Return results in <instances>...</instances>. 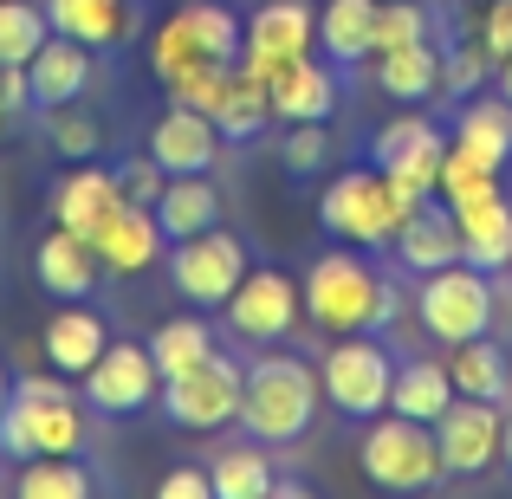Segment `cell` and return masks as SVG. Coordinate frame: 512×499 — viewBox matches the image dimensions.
I'll return each instance as SVG.
<instances>
[{
  "label": "cell",
  "instance_id": "obj_10",
  "mask_svg": "<svg viewBox=\"0 0 512 499\" xmlns=\"http://www.w3.org/2000/svg\"><path fill=\"white\" fill-rule=\"evenodd\" d=\"M227 312V331L247 337V344H286L299 331V312H305V292L292 273L279 266H247V279L234 286V299L221 305Z\"/></svg>",
  "mask_w": 512,
  "mask_h": 499
},
{
  "label": "cell",
  "instance_id": "obj_46",
  "mask_svg": "<svg viewBox=\"0 0 512 499\" xmlns=\"http://www.w3.org/2000/svg\"><path fill=\"white\" fill-rule=\"evenodd\" d=\"M156 493L163 499H214V480H208V467H169Z\"/></svg>",
  "mask_w": 512,
  "mask_h": 499
},
{
  "label": "cell",
  "instance_id": "obj_22",
  "mask_svg": "<svg viewBox=\"0 0 512 499\" xmlns=\"http://www.w3.org/2000/svg\"><path fill=\"white\" fill-rule=\"evenodd\" d=\"M266 98H273V117L279 124H325L338 111V85L331 72L305 52V59H286L273 78H266Z\"/></svg>",
  "mask_w": 512,
  "mask_h": 499
},
{
  "label": "cell",
  "instance_id": "obj_38",
  "mask_svg": "<svg viewBox=\"0 0 512 499\" xmlns=\"http://www.w3.org/2000/svg\"><path fill=\"white\" fill-rule=\"evenodd\" d=\"M46 137H52V150H59L65 163H91V156L104 150V124L85 111V98L78 104H52L46 111Z\"/></svg>",
  "mask_w": 512,
  "mask_h": 499
},
{
  "label": "cell",
  "instance_id": "obj_35",
  "mask_svg": "<svg viewBox=\"0 0 512 499\" xmlns=\"http://www.w3.org/2000/svg\"><path fill=\"white\" fill-rule=\"evenodd\" d=\"M195 65H221V59H208V46L195 39V26H188V13L175 7L163 26L150 33V72L163 78V85H175L182 72H195Z\"/></svg>",
  "mask_w": 512,
  "mask_h": 499
},
{
  "label": "cell",
  "instance_id": "obj_24",
  "mask_svg": "<svg viewBox=\"0 0 512 499\" xmlns=\"http://www.w3.org/2000/svg\"><path fill=\"white\" fill-rule=\"evenodd\" d=\"M454 221H461V260L480 266V273H506L512 266V201L487 195L474 208H454Z\"/></svg>",
  "mask_w": 512,
  "mask_h": 499
},
{
  "label": "cell",
  "instance_id": "obj_5",
  "mask_svg": "<svg viewBox=\"0 0 512 499\" xmlns=\"http://www.w3.org/2000/svg\"><path fill=\"white\" fill-rule=\"evenodd\" d=\"M357 454H363V474H370L383 493H422V487H435V480L448 474V467H441L435 422H409V415H396V409L370 415Z\"/></svg>",
  "mask_w": 512,
  "mask_h": 499
},
{
  "label": "cell",
  "instance_id": "obj_18",
  "mask_svg": "<svg viewBox=\"0 0 512 499\" xmlns=\"http://www.w3.org/2000/svg\"><path fill=\"white\" fill-rule=\"evenodd\" d=\"M104 344H111V325H104V312L85 305V299H59V312L39 331V350H46V363L59 376H85L91 363L104 357Z\"/></svg>",
  "mask_w": 512,
  "mask_h": 499
},
{
  "label": "cell",
  "instance_id": "obj_50",
  "mask_svg": "<svg viewBox=\"0 0 512 499\" xmlns=\"http://www.w3.org/2000/svg\"><path fill=\"white\" fill-rule=\"evenodd\" d=\"M13 130H20V117H7V111H0V143H7Z\"/></svg>",
  "mask_w": 512,
  "mask_h": 499
},
{
  "label": "cell",
  "instance_id": "obj_21",
  "mask_svg": "<svg viewBox=\"0 0 512 499\" xmlns=\"http://www.w3.org/2000/svg\"><path fill=\"white\" fill-rule=\"evenodd\" d=\"M124 201V188H117V169H98V156L91 163H72L52 182V195H46V214L59 227H72V234H91V227L104 221V214Z\"/></svg>",
  "mask_w": 512,
  "mask_h": 499
},
{
  "label": "cell",
  "instance_id": "obj_8",
  "mask_svg": "<svg viewBox=\"0 0 512 499\" xmlns=\"http://www.w3.org/2000/svg\"><path fill=\"white\" fill-rule=\"evenodd\" d=\"M240 389H247V370H240L227 350H214L195 370H182V376L163 383V415L175 428H188V435H214V428L240 422Z\"/></svg>",
  "mask_w": 512,
  "mask_h": 499
},
{
  "label": "cell",
  "instance_id": "obj_51",
  "mask_svg": "<svg viewBox=\"0 0 512 499\" xmlns=\"http://www.w3.org/2000/svg\"><path fill=\"white\" fill-rule=\"evenodd\" d=\"M7 396H13V376H7V370H0V409H7Z\"/></svg>",
  "mask_w": 512,
  "mask_h": 499
},
{
  "label": "cell",
  "instance_id": "obj_11",
  "mask_svg": "<svg viewBox=\"0 0 512 499\" xmlns=\"http://www.w3.org/2000/svg\"><path fill=\"white\" fill-rule=\"evenodd\" d=\"M78 396L91 402V415H143L163 402V370L150 344H104V357L78 376Z\"/></svg>",
  "mask_w": 512,
  "mask_h": 499
},
{
  "label": "cell",
  "instance_id": "obj_1",
  "mask_svg": "<svg viewBox=\"0 0 512 499\" xmlns=\"http://www.w3.org/2000/svg\"><path fill=\"white\" fill-rule=\"evenodd\" d=\"M91 441V402L72 389V376H13V396L0 409V454L33 461V454H85Z\"/></svg>",
  "mask_w": 512,
  "mask_h": 499
},
{
  "label": "cell",
  "instance_id": "obj_44",
  "mask_svg": "<svg viewBox=\"0 0 512 499\" xmlns=\"http://www.w3.org/2000/svg\"><path fill=\"white\" fill-rule=\"evenodd\" d=\"M480 46H487L493 65L512 59V0H487V13H480Z\"/></svg>",
  "mask_w": 512,
  "mask_h": 499
},
{
  "label": "cell",
  "instance_id": "obj_33",
  "mask_svg": "<svg viewBox=\"0 0 512 499\" xmlns=\"http://www.w3.org/2000/svg\"><path fill=\"white\" fill-rule=\"evenodd\" d=\"M370 26H376V0H325L318 46L338 65H357V59H370Z\"/></svg>",
  "mask_w": 512,
  "mask_h": 499
},
{
  "label": "cell",
  "instance_id": "obj_27",
  "mask_svg": "<svg viewBox=\"0 0 512 499\" xmlns=\"http://www.w3.org/2000/svg\"><path fill=\"white\" fill-rule=\"evenodd\" d=\"M376 85L389 91L396 104H422L441 91V52L428 39H409L396 52H376Z\"/></svg>",
  "mask_w": 512,
  "mask_h": 499
},
{
  "label": "cell",
  "instance_id": "obj_17",
  "mask_svg": "<svg viewBox=\"0 0 512 499\" xmlns=\"http://www.w3.org/2000/svg\"><path fill=\"white\" fill-rule=\"evenodd\" d=\"M98 247H91V234H72V227L52 221V234L33 247V279L39 292H52V299H91L98 292Z\"/></svg>",
  "mask_w": 512,
  "mask_h": 499
},
{
  "label": "cell",
  "instance_id": "obj_47",
  "mask_svg": "<svg viewBox=\"0 0 512 499\" xmlns=\"http://www.w3.org/2000/svg\"><path fill=\"white\" fill-rule=\"evenodd\" d=\"M396 312H402V299H396V279H383V292H376V331H383V325H396Z\"/></svg>",
  "mask_w": 512,
  "mask_h": 499
},
{
  "label": "cell",
  "instance_id": "obj_42",
  "mask_svg": "<svg viewBox=\"0 0 512 499\" xmlns=\"http://www.w3.org/2000/svg\"><path fill=\"white\" fill-rule=\"evenodd\" d=\"M117 188H124V201L156 208V195L169 188V169L156 163V156H130V163H117Z\"/></svg>",
  "mask_w": 512,
  "mask_h": 499
},
{
  "label": "cell",
  "instance_id": "obj_48",
  "mask_svg": "<svg viewBox=\"0 0 512 499\" xmlns=\"http://www.w3.org/2000/svg\"><path fill=\"white\" fill-rule=\"evenodd\" d=\"M500 461H506V474H512V415H506V428H500Z\"/></svg>",
  "mask_w": 512,
  "mask_h": 499
},
{
  "label": "cell",
  "instance_id": "obj_2",
  "mask_svg": "<svg viewBox=\"0 0 512 499\" xmlns=\"http://www.w3.org/2000/svg\"><path fill=\"white\" fill-rule=\"evenodd\" d=\"M318 402H325V383L305 357H286V350H266L260 363H247V389H240V428L247 441H266V448H286V441L312 435Z\"/></svg>",
  "mask_w": 512,
  "mask_h": 499
},
{
  "label": "cell",
  "instance_id": "obj_32",
  "mask_svg": "<svg viewBox=\"0 0 512 499\" xmlns=\"http://www.w3.org/2000/svg\"><path fill=\"white\" fill-rule=\"evenodd\" d=\"M150 357H156V370H163V383L182 376V370H195L201 357H214V331H208V318H201V305L182 312V318H163V325L150 331Z\"/></svg>",
  "mask_w": 512,
  "mask_h": 499
},
{
  "label": "cell",
  "instance_id": "obj_28",
  "mask_svg": "<svg viewBox=\"0 0 512 499\" xmlns=\"http://www.w3.org/2000/svg\"><path fill=\"white\" fill-rule=\"evenodd\" d=\"M454 150H467L474 163L506 169L512 163V104L506 98H474L454 124Z\"/></svg>",
  "mask_w": 512,
  "mask_h": 499
},
{
  "label": "cell",
  "instance_id": "obj_26",
  "mask_svg": "<svg viewBox=\"0 0 512 499\" xmlns=\"http://www.w3.org/2000/svg\"><path fill=\"white\" fill-rule=\"evenodd\" d=\"M454 402V376L441 357H409L396 363V383H389V409L409 415V422H441V409Z\"/></svg>",
  "mask_w": 512,
  "mask_h": 499
},
{
  "label": "cell",
  "instance_id": "obj_41",
  "mask_svg": "<svg viewBox=\"0 0 512 499\" xmlns=\"http://www.w3.org/2000/svg\"><path fill=\"white\" fill-rule=\"evenodd\" d=\"M325 150H331L325 124H286V143H279V163H286L292 175H312L318 163H325Z\"/></svg>",
  "mask_w": 512,
  "mask_h": 499
},
{
  "label": "cell",
  "instance_id": "obj_39",
  "mask_svg": "<svg viewBox=\"0 0 512 499\" xmlns=\"http://www.w3.org/2000/svg\"><path fill=\"white\" fill-rule=\"evenodd\" d=\"M409 39H428V13L422 0H376V26H370V59L376 52H396Z\"/></svg>",
  "mask_w": 512,
  "mask_h": 499
},
{
  "label": "cell",
  "instance_id": "obj_4",
  "mask_svg": "<svg viewBox=\"0 0 512 499\" xmlns=\"http://www.w3.org/2000/svg\"><path fill=\"white\" fill-rule=\"evenodd\" d=\"M299 292H305V318H312L325 337L376 331V292H383V273L363 260V247L318 253Z\"/></svg>",
  "mask_w": 512,
  "mask_h": 499
},
{
  "label": "cell",
  "instance_id": "obj_25",
  "mask_svg": "<svg viewBox=\"0 0 512 499\" xmlns=\"http://www.w3.org/2000/svg\"><path fill=\"white\" fill-rule=\"evenodd\" d=\"M156 221H163L169 240L221 227V188H214V175H169V188L156 195Z\"/></svg>",
  "mask_w": 512,
  "mask_h": 499
},
{
  "label": "cell",
  "instance_id": "obj_6",
  "mask_svg": "<svg viewBox=\"0 0 512 499\" xmlns=\"http://www.w3.org/2000/svg\"><path fill=\"white\" fill-rule=\"evenodd\" d=\"M415 318H422V331L435 337V344L487 337L493 331V279L467 260L435 266V273H422V286H415Z\"/></svg>",
  "mask_w": 512,
  "mask_h": 499
},
{
  "label": "cell",
  "instance_id": "obj_31",
  "mask_svg": "<svg viewBox=\"0 0 512 499\" xmlns=\"http://www.w3.org/2000/svg\"><path fill=\"white\" fill-rule=\"evenodd\" d=\"M98 474L85 467V454H33L13 474V493L20 499H91Z\"/></svg>",
  "mask_w": 512,
  "mask_h": 499
},
{
  "label": "cell",
  "instance_id": "obj_12",
  "mask_svg": "<svg viewBox=\"0 0 512 499\" xmlns=\"http://www.w3.org/2000/svg\"><path fill=\"white\" fill-rule=\"evenodd\" d=\"M318 46V13L305 0H260L247 20V46H240V65L253 78H273L286 59H305Z\"/></svg>",
  "mask_w": 512,
  "mask_h": 499
},
{
  "label": "cell",
  "instance_id": "obj_43",
  "mask_svg": "<svg viewBox=\"0 0 512 499\" xmlns=\"http://www.w3.org/2000/svg\"><path fill=\"white\" fill-rule=\"evenodd\" d=\"M487 46L480 39H467V46H454V52H441V91H474L480 78H487Z\"/></svg>",
  "mask_w": 512,
  "mask_h": 499
},
{
  "label": "cell",
  "instance_id": "obj_9",
  "mask_svg": "<svg viewBox=\"0 0 512 499\" xmlns=\"http://www.w3.org/2000/svg\"><path fill=\"white\" fill-rule=\"evenodd\" d=\"M169 279L188 305L201 312H221L234 299V286L247 279V240L227 234V227H208V234L169 240Z\"/></svg>",
  "mask_w": 512,
  "mask_h": 499
},
{
  "label": "cell",
  "instance_id": "obj_49",
  "mask_svg": "<svg viewBox=\"0 0 512 499\" xmlns=\"http://www.w3.org/2000/svg\"><path fill=\"white\" fill-rule=\"evenodd\" d=\"M500 98L512 104V59H500Z\"/></svg>",
  "mask_w": 512,
  "mask_h": 499
},
{
  "label": "cell",
  "instance_id": "obj_16",
  "mask_svg": "<svg viewBox=\"0 0 512 499\" xmlns=\"http://www.w3.org/2000/svg\"><path fill=\"white\" fill-rule=\"evenodd\" d=\"M221 130H214L208 111H188V104H169L163 117L150 124V156L163 163L169 175H214L221 163Z\"/></svg>",
  "mask_w": 512,
  "mask_h": 499
},
{
  "label": "cell",
  "instance_id": "obj_29",
  "mask_svg": "<svg viewBox=\"0 0 512 499\" xmlns=\"http://www.w3.org/2000/svg\"><path fill=\"white\" fill-rule=\"evenodd\" d=\"M266 124H273V98H266V78H253L247 65H234V72H227L221 104H214V130H221L227 143H253Z\"/></svg>",
  "mask_w": 512,
  "mask_h": 499
},
{
  "label": "cell",
  "instance_id": "obj_14",
  "mask_svg": "<svg viewBox=\"0 0 512 499\" xmlns=\"http://www.w3.org/2000/svg\"><path fill=\"white\" fill-rule=\"evenodd\" d=\"M91 247H98L104 273L137 279V273H150V266L163 260L169 234H163V221H156V208H143V201H117V208L91 227Z\"/></svg>",
  "mask_w": 512,
  "mask_h": 499
},
{
  "label": "cell",
  "instance_id": "obj_40",
  "mask_svg": "<svg viewBox=\"0 0 512 499\" xmlns=\"http://www.w3.org/2000/svg\"><path fill=\"white\" fill-rule=\"evenodd\" d=\"M227 72H234V65H195V72H182L169 85V104H188V111L214 117V104H221V91H227Z\"/></svg>",
  "mask_w": 512,
  "mask_h": 499
},
{
  "label": "cell",
  "instance_id": "obj_20",
  "mask_svg": "<svg viewBox=\"0 0 512 499\" xmlns=\"http://www.w3.org/2000/svg\"><path fill=\"white\" fill-rule=\"evenodd\" d=\"M46 20H52V33L85 39L91 52H117L137 39L143 7L137 0H46Z\"/></svg>",
  "mask_w": 512,
  "mask_h": 499
},
{
  "label": "cell",
  "instance_id": "obj_37",
  "mask_svg": "<svg viewBox=\"0 0 512 499\" xmlns=\"http://www.w3.org/2000/svg\"><path fill=\"white\" fill-rule=\"evenodd\" d=\"M435 195L448 201V208H474V201L500 195V169L474 163L467 150H454V143H448V156H441V175H435Z\"/></svg>",
  "mask_w": 512,
  "mask_h": 499
},
{
  "label": "cell",
  "instance_id": "obj_45",
  "mask_svg": "<svg viewBox=\"0 0 512 499\" xmlns=\"http://www.w3.org/2000/svg\"><path fill=\"white\" fill-rule=\"evenodd\" d=\"M0 111H7V117H26V111H33V78H26V65H7V59H0Z\"/></svg>",
  "mask_w": 512,
  "mask_h": 499
},
{
  "label": "cell",
  "instance_id": "obj_13",
  "mask_svg": "<svg viewBox=\"0 0 512 499\" xmlns=\"http://www.w3.org/2000/svg\"><path fill=\"white\" fill-rule=\"evenodd\" d=\"M500 402H480V396H454L435 422V441H441V467L454 480H474L500 461Z\"/></svg>",
  "mask_w": 512,
  "mask_h": 499
},
{
  "label": "cell",
  "instance_id": "obj_36",
  "mask_svg": "<svg viewBox=\"0 0 512 499\" xmlns=\"http://www.w3.org/2000/svg\"><path fill=\"white\" fill-rule=\"evenodd\" d=\"M46 39H52L46 0H0V59L7 65H26Z\"/></svg>",
  "mask_w": 512,
  "mask_h": 499
},
{
  "label": "cell",
  "instance_id": "obj_15",
  "mask_svg": "<svg viewBox=\"0 0 512 499\" xmlns=\"http://www.w3.org/2000/svg\"><path fill=\"white\" fill-rule=\"evenodd\" d=\"M376 169L389 175V182L415 188V195H435V175H441V156H448V137H441L428 117H396V124L376 130Z\"/></svg>",
  "mask_w": 512,
  "mask_h": 499
},
{
  "label": "cell",
  "instance_id": "obj_34",
  "mask_svg": "<svg viewBox=\"0 0 512 499\" xmlns=\"http://www.w3.org/2000/svg\"><path fill=\"white\" fill-rule=\"evenodd\" d=\"M214 499H273V461H266V441H240V448H221L208 467Z\"/></svg>",
  "mask_w": 512,
  "mask_h": 499
},
{
  "label": "cell",
  "instance_id": "obj_23",
  "mask_svg": "<svg viewBox=\"0 0 512 499\" xmlns=\"http://www.w3.org/2000/svg\"><path fill=\"white\" fill-rule=\"evenodd\" d=\"M396 253L409 273H435V266H454L461 260V221H454V208L441 195H422V208L402 221L396 234Z\"/></svg>",
  "mask_w": 512,
  "mask_h": 499
},
{
  "label": "cell",
  "instance_id": "obj_30",
  "mask_svg": "<svg viewBox=\"0 0 512 499\" xmlns=\"http://www.w3.org/2000/svg\"><path fill=\"white\" fill-rule=\"evenodd\" d=\"M448 376H454V396H480V402H506L512 396V363H506L500 344H487V337L454 344Z\"/></svg>",
  "mask_w": 512,
  "mask_h": 499
},
{
  "label": "cell",
  "instance_id": "obj_3",
  "mask_svg": "<svg viewBox=\"0 0 512 499\" xmlns=\"http://www.w3.org/2000/svg\"><path fill=\"white\" fill-rule=\"evenodd\" d=\"M422 208V195L402 182H389L383 169H344L338 182L318 195V221H325L331 240H344V247H396L402 221Z\"/></svg>",
  "mask_w": 512,
  "mask_h": 499
},
{
  "label": "cell",
  "instance_id": "obj_7",
  "mask_svg": "<svg viewBox=\"0 0 512 499\" xmlns=\"http://www.w3.org/2000/svg\"><path fill=\"white\" fill-rule=\"evenodd\" d=\"M318 383H325V402H331V409H344L350 422H370V415L389 409L396 357H389V350L376 344L370 331H350V337H338V344H331Z\"/></svg>",
  "mask_w": 512,
  "mask_h": 499
},
{
  "label": "cell",
  "instance_id": "obj_19",
  "mask_svg": "<svg viewBox=\"0 0 512 499\" xmlns=\"http://www.w3.org/2000/svg\"><path fill=\"white\" fill-rule=\"evenodd\" d=\"M26 78H33V111H52V104H78L98 78V52L85 39H65L52 33L46 46L26 59Z\"/></svg>",
  "mask_w": 512,
  "mask_h": 499
}]
</instances>
